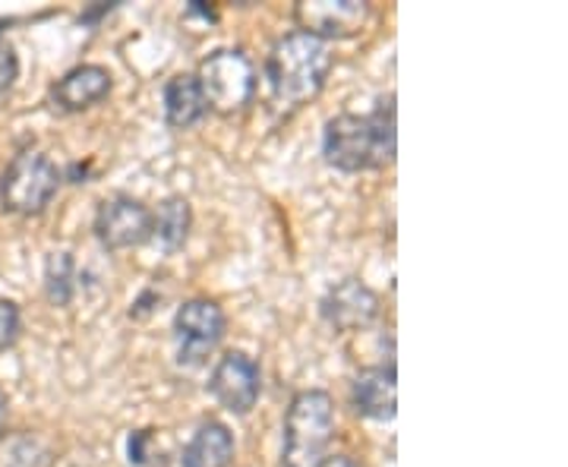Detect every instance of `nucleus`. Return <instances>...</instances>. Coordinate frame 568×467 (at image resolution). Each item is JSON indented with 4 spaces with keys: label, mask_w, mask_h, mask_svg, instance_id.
I'll return each instance as SVG.
<instances>
[{
    "label": "nucleus",
    "mask_w": 568,
    "mask_h": 467,
    "mask_svg": "<svg viewBox=\"0 0 568 467\" xmlns=\"http://www.w3.org/2000/svg\"><path fill=\"white\" fill-rule=\"evenodd\" d=\"M152 212L133 196H111L95 212V237L108 250H130L149 241Z\"/></svg>",
    "instance_id": "nucleus-9"
},
{
    "label": "nucleus",
    "mask_w": 568,
    "mask_h": 467,
    "mask_svg": "<svg viewBox=\"0 0 568 467\" xmlns=\"http://www.w3.org/2000/svg\"><path fill=\"white\" fill-rule=\"evenodd\" d=\"M7 392L0 388V429H3V424H7Z\"/></svg>",
    "instance_id": "nucleus-21"
},
{
    "label": "nucleus",
    "mask_w": 568,
    "mask_h": 467,
    "mask_svg": "<svg viewBox=\"0 0 568 467\" xmlns=\"http://www.w3.org/2000/svg\"><path fill=\"white\" fill-rule=\"evenodd\" d=\"M61 190V171L41 152H20L3 181H0V203L13 215H39Z\"/></svg>",
    "instance_id": "nucleus-5"
},
{
    "label": "nucleus",
    "mask_w": 568,
    "mask_h": 467,
    "mask_svg": "<svg viewBox=\"0 0 568 467\" xmlns=\"http://www.w3.org/2000/svg\"><path fill=\"white\" fill-rule=\"evenodd\" d=\"M196 82L203 89L205 108L215 114H241L256 99V67L241 48H219L203 63Z\"/></svg>",
    "instance_id": "nucleus-4"
},
{
    "label": "nucleus",
    "mask_w": 568,
    "mask_h": 467,
    "mask_svg": "<svg viewBox=\"0 0 568 467\" xmlns=\"http://www.w3.org/2000/svg\"><path fill=\"white\" fill-rule=\"evenodd\" d=\"M335 439V402L328 392L310 388L294 395L284 414L282 465L316 467Z\"/></svg>",
    "instance_id": "nucleus-3"
},
{
    "label": "nucleus",
    "mask_w": 568,
    "mask_h": 467,
    "mask_svg": "<svg viewBox=\"0 0 568 467\" xmlns=\"http://www.w3.org/2000/svg\"><path fill=\"white\" fill-rule=\"evenodd\" d=\"M209 392L224 410L250 414L260 402V392H263L260 364L244 351H227L209 376Z\"/></svg>",
    "instance_id": "nucleus-6"
},
{
    "label": "nucleus",
    "mask_w": 568,
    "mask_h": 467,
    "mask_svg": "<svg viewBox=\"0 0 568 467\" xmlns=\"http://www.w3.org/2000/svg\"><path fill=\"white\" fill-rule=\"evenodd\" d=\"M70 278H73V260H70V253H54L48 260V294H51V301H58V304L70 301V285H73Z\"/></svg>",
    "instance_id": "nucleus-17"
},
{
    "label": "nucleus",
    "mask_w": 568,
    "mask_h": 467,
    "mask_svg": "<svg viewBox=\"0 0 568 467\" xmlns=\"http://www.w3.org/2000/svg\"><path fill=\"white\" fill-rule=\"evenodd\" d=\"M162 104H164V121L178 130H190L205 118V99L203 89L193 73H178L171 80L164 82L162 92Z\"/></svg>",
    "instance_id": "nucleus-14"
},
{
    "label": "nucleus",
    "mask_w": 568,
    "mask_h": 467,
    "mask_svg": "<svg viewBox=\"0 0 568 467\" xmlns=\"http://www.w3.org/2000/svg\"><path fill=\"white\" fill-rule=\"evenodd\" d=\"M183 467H231L234 436L222 420H203L183 446Z\"/></svg>",
    "instance_id": "nucleus-13"
},
{
    "label": "nucleus",
    "mask_w": 568,
    "mask_h": 467,
    "mask_svg": "<svg viewBox=\"0 0 568 467\" xmlns=\"http://www.w3.org/2000/svg\"><path fill=\"white\" fill-rule=\"evenodd\" d=\"M294 20L313 39H351L364 32L369 7L364 0H301L294 7Z\"/></svg>",
    "instance_id": "nucleus-7"
},
{
    "label": "nucleus",
    "mask_w": 568,
    "mask_h": 467,
    "mask_svg": "<svg viewBox=\"0 0 568 467\" xmlns=\"http://www.w3.org/2000/svg\"><path fill=\"white\" fill-rule=\"evenodd\" d=\"M20 332H22L20 306L13 304V301H3V297H0V351H7V347L17 345Z\"/></svg>",
    "instance_id": "nucleus-18"
},
{
    "label": "nucleus",
    "mask_w": 568,
    "mask_h": 467,
    "mask_svg": "<svg viewBox=\"0 0 568 467\" xmlns=\"http://www.w3.org/2000/svg\"><path fill=\"white\" fill-rule=\"evenodd\" d=\"M316 467H361V461H354L351 455H325Z\"/></svg>",
    "instance_id": "nucleus-20"
},
{
    "label": "nucleus",
    "mask_w": 568,
    "mask_h": 467,
    "mask_svg": "<svg viewBox=\"0 0 568 467\" xmlns=\"http://www.w3.org/2000/svg\"><path fill=\"white\" fill-rule=\"evenodd\" d=\"M328 70H332V54L325 41L304 32H291L282 41H275L265 63L272 99L282 108H304L306 102H313L323 92Z\"/></svg>",
    "instance_id": "nucleus-2"
},
{
    "label": "nucleus",
    "mask_w": 568,
    "mask_h": 467,
    "mask_svg": "<svg viewBox=\"0 0 568 467\" xmlns=\"http://www.w3.org/2000/svg\"><path fill=\"white\" fill-rule=\"evenodd\" d=\"M174 335L181 342V361H203L224 335V309L209 297H193L174 313Z\"/></svg>",
    "instance_id": "nucleus-8"
},
{
    "label": "nucleus",
    "mask_w": 568,
    "mask_h": 467,
    "mask_svg": "<svg viewBox=\"0 0 568 467\" xmlns=\"http://www.w3.org/2000/svg\"><path fill=\"white\" fill-rule=\"evenodd\" d=\"M395 104L383 102L369 114H338L325 123V162L347 174L376 171L395 162L398 133H395Z\"/></svg>",
    "instance_id": "nucleus-1"
},
{
    "label": "nucleus",
    "mask_w": 568,
    "mask_h": 467,
    "mask_svg": "<svg viewBox=\"0 0 568 467\" xmlns=\"http://www.w3.org/2000/svg\"><path fill=\"white\" fill-rule=\"evenodd\" d=\"M351 407L366 420H392L398 410V383L395 364L361 369L351 383Z\"/></svg>",
    "instance_id": "nucleus-11"
},
{
    "label": "nucleus",
    "mask_w": 568,
    "mask_h": 467,
    "mask_svg": "<svg viewBox=\"0 0 568 467\" xmlns=\"http://www.w3.org/2000/svg\"><path fill=\"white\" fill-rule=\"evenodd\" d=\"M193 227V209L183 196H168L155 212L149 224V241L164 250V253H178Z\"/></svg>",
    "instance_id": "nucleus-15"
},
{
    "label": "nucleus",
    "mask_w": 568,
    "mask_h": 467,
    "mask_svg": "<svg viewBox=\"0 0 568 467\" xmlns=\"http://www.w3.org/2000/svg\"><path fill=\"white\" fill-rule=\"evenodd\" d=\"M325 323L338 332H361L379 316V297L357 278H345L335 285L323 301Z\"/></svg>",
    "instance_id": "nucleus-10"
},
{
    "label": "nucleus",
    "mask_w": 568,
    "mask_h": 467,
    "mask_svg": "<svg viewBox=\"0 0 568 467\" xmlns=\"http://www.w3.org/2000/svg\"><path fill=\"white\" fill-rule=\"evenodd\" d=\"M0 467H51V448L39 436H10L0 443Z\"/></svg>",
    "instance_id": "nucleus-16"
},
{
    "label": "nucleus",
    "mask_w": 568,
    "mask_h": 467,
    "mask_svg": "<svg viewBox=\"0 0 568 467\" xmlns=\"http://www.w3.org/2000/svg\"><path fill=\"white\" fill-rule=\"evenodd\" d=\"M108 92H111V73L99 63H82L51 85V102L61 111L77 114L108 99Z\"/></svg>",
    "instance_id": "nucleus-12"
},
{
    "label": "nucleus",
    "mask_w": 568,
    "mask_h": 467,
    "mask_svg": "<svg viewBox=\"0 0 568 467\" xmlns=\"http://www.w3.org/2000/svg\"><path fill=\"white\" fill-rule=\"evenodd\" d=\"M17 73H20V61H17V54H13V48L0 41V92L13 85Z\"/></svg>",
    "instance_id": "nucleus-19"
}]
</instances>
